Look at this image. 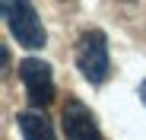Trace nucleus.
I'll list each match as a JSON object with an SVG mask.
<instances>
[{"label": "nucleus", "mask_w": 146, "mask_h": 140, "mask_svg": "<svg viewBox=\"0 0 146 140\" xmlns=\"http://www.w3.org/2000/svg\"><path fill=\"white\" fill-rule=\"evenodd\" d=\"M0 10H3V19H7V29L13 32L16 45L26 51H38L44 48L48 41V32L41 26V19L32 7V0H0Z\"/></svg>", "instance_id": "1"}, {"label": "nucleus", "mask_w": 146, "mask_h": 140, "mask_svg": "<svg viewBox=\"0 0 146 140\" xmlns=\"http://www.w3.org/2000/svg\"><path fill=\"white\" fill-rule=\"evenodd\" d=\"M16 127H19L22 140H57L51 121L41 111H19L16 115Z\"/></svg>", "instance_id": "5"}, {"label": "nucleus", "mask_w": 146, "mask_h": 140, "mask_svg": "<svg viewBox=\"0 0 146 140\" xmlns=\"http://www.w3.org/2000/svg\"><path fill=\"white\" fill-rule=\"evenodd\" d=\"M140 99H143V105H146V80H143V86H140Z\"/></svg>", "instance_id": "6"}, {"label": "nucleus", "mask_w": 146, "mask_h": 140, "mask_svg": "<svg viewBox=\"0 0 146 140\" xmlns=\"http://www.w3.org/2000/svg\"><path fill=\"white\" fill-rule=\"evenodd\" d=\"M60 127H64L67 140H102L92 108L86 102H80L76 96H67L64 111H60Z\"/></svg>", "instance_id": "4"}, {"label": "nucleus", "mask_w": 146, "mask_h": 140, "mask_svg": "<svg viewBox=\"0 0 146 140\" xmlns=\"http://www.w3.org/2000/svg\"><path fill=\"white\" fill-rule=\"evenodd\" d=\"M19 80L26 86V99L35 108L51 105V99H54V73H51V67L44 61H38V57L19 61Z\"/></svg>", "instance_id": "3"}, {"label": "nucleus", "mask_w": 146, "mask_h": 140, "mask_svg": "<svg viewBox=\"0 0 146 140\" xmlns=\"http://www.w3.org/2000/svg\"><path fill=\"white\" fill-rule=\"evenodd\" d=\"M76 70L92 86H102L108 80L111 61H108V38H105V32L89 29V32L80 35V41H76Z\"/></svg>", "instance_id": "2"}]
</instances>
